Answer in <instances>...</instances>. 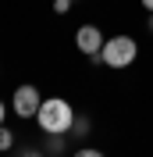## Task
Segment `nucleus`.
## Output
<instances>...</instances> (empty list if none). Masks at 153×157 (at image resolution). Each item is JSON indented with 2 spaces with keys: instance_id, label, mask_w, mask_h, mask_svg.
<instances>
[{
  "instance_id": "7ed1b4c3",
  "label": "nucleus",
  "mask_w": 153,
  "mask_h": 157,
  "mask_svg": "<svg viewBox=\"0 0 153 157\" xmlns=\"http://www.w3.org/2000/svg\"><path fill=\"white\" fill-rule=\"evenodd\" d=\"M39 104H43V97H39L36 86H18L14 97H11V107H14L18 118H36L39 114Z\"/></svg>"
},
{
  "instance_id": "f257e3e1",
  "label": "nucleus",
  "mask_w": 153,
  "mask_h": 157,
  "mask_svg": "<svg viewBox=\"0 0 153 157\" xmlns=\"http://www.w3.org/2000/svg\"><path fill=\"white\" fill-rule=\"evenodd\" d=\"M39 128L43 132H68L71 128V121H75V107L68 104L64 97H50L39 104V114H36Z\"/></svg>"
},
{
  "instance_id": "9b49d317",
  "label": "nucleus",
  "mask_w": 153,
  "mask_h": 157,
  "mask_svg": "<svg viewBox=\"0 0 153 157\" xmlns=\"http://www.w3.org/2000/svg\"><path fill=\"white\" fill-rule=\"evenodd\" d=\"M4 114H7V107H4V100H0V125H4Z\"/></svg>"
},
{
  "instance_id": "20e7f679",
  "label": "nucleus",
  "mask_w": 153,
  "mask_h": 157,
  "mask_svg": "<svg viewBox=\"0 0 153 157\" xmlns=\"http://www.w3.org/2000/svg\"><path fill=\"white\" fill-rule=\"evenodd\" d=\"M103 32L96 29V25H78V32H75V47L86 54V57H93V61H100V50H103Z\"/></svg>"
},
{
  "instance_id": "39448f33",
  "label": "nucleus",
  "mask_w": 153,
  "mask_h": 157,
  "mask_svg": "<svg viewBox=\"0 0 153 157\" xmlns=\"http://www.w3.org/2000/svg\"><path fill=\"white\" fill-rule=\"evenodd\" d=\"M64 150H68V132H47L43 154H47V157H61Z\"/></svg>"
},
{
  "instance_id": "f8f14e48",
  "label": "nucleus",
  "mask_w": 153,
  "mask_h": 157,
  "mask_svg": "<svg viewBox=\"0 0 153 157\" xmlns=\"http://www.w3.org/2000/svg\"><path fill=\"white\" fill-rule=\"evenodd\" d=\"M143 7H146V11H153V0H143Z\"/></svg>"
},
{
  "instance_id": "6e6552de",
  "label": "nucleus",
  "mask_w": 153,
  "mask_h": 157,
  "mask_svg": "<svg viewBox=\"0 0 153 157\" xmlns=\"http://www.w3.org/2000/svg\"><path fill=\"white\" fill-rule=\"evenodd\" d=\"M54 11H57V14H68V11H71V0H54Z\"/></svg>"
},
{
  "instance_id": "423d86ee",
  "label": "nucleus",
  "mask_w": 153,
  "mask_h": 157,
  "mask_svg": "<svg viewBox=\"0 0 153 157\" xmlns=\"http://www.w3.org/2000/svg\"><path fill=\"white\" fill-rule=\"evenodd\" d=\"M68 136L86 139V136H89V118H86V114H75V121H71V128H68Z\"/></svg>"
},
{
  "instance_id": "f03ea898",
  "label": "nucleus",
  "mask_w": 153,
  "mask_h": 157,
  "mask_svg": "<svg viewBox=\"0 0 153 157\" xmlns=\"http://www.w3.org/2000/svg\"><path fill=\"white\" fill-rule=\"evenodd\" d=\"M135 54H139V43L132 36H110L103 43V50H100V64H107V68H128L135 61Z\"/></svg>"
},
{
  "instance_id": "0eeeda50",
  "label": "nucleus",
  "mask_w": 153,
  "mask_h": 157,
  "mask_svg": "<svg viewBox=\"0 0 153 157\" xmlns=\"http://www.w3.org/2000/svg\"><path fill=\"white\" fill-rule=\"evenodd\" d=\"M11 147H14V132L7 125H0V150H11Z\"/></svg>"
},
{
  "instance_id": "ddd939ff",
  "label": "nucleus",
  "mask_w": 153,
  "mask_h": 157,
  "mask_svg": "<svg viewBox=\"0 0 153 157\" xmlns=\"http://www.w3.org/2000/svg\"><path fill=\"white\" fill-rule=\"evenodd\" d=\"M150 32H153V11H150Z\"/></svg>"
},
{
  "instance_id": "1a4fd4ad",
  "label": "nucleus",
  "mask_w": 153,
  "mask_h": 157,
  "mask_svg": "<svg viewBox=\"0 0 153 157\" xmlns=\"http://www.w3.org/2000/svg\"><path fill=\"white\" fill-rule=\"evenodd\" d=\"M71 157H103V154H100V150H89V147H82V150H75Z\"/></svg>"
},
{
  "instance_id": "9d476101",
  "label": "nucleus",
  "mask_w": 153,
  "mask_h": 157,
  "mask_svg": "<svg viewBox=\"0 0 153 157\" xmlns=\"http://www.w3.org/2000/svg\"><path fill=\"white\" fill-rule=\"evenodd\" d=\"M25 157H47V154H43V150H29Z\"/></svg>"
}]
</instances>
